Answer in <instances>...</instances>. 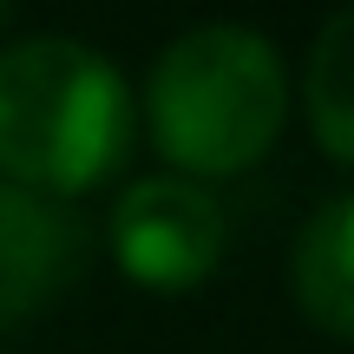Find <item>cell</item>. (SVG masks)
Segmentation results:
<instances>
[{"instance_id": "1", "label": "cell", "mask_w": 354, "mask_h": 354, "mask_svg": "<svg viewBox=\"0 0 354 354\" xmlns=\"http://www.w3.org/2000/svg\"><path fill=\"white\" fill-rule=\"evenodd\" d=\"M138 99L92 39L26 33L0 46V177L33 197H86L131 158Z\"/></svg>"}, {"instance_id": "2", "label": "cell", "mask_w": 354, "mask_h": 354, "mask_svg": "<svg viewBox=\"0 0 354 354\" xmlns=\"http://www.w3.org/2000/svg\"><path fill=\"white\" fill-rule=\"evenodd\" d=\"M289 66L276 39L243 20L184 26L145 79V131L177 177H243L276 151L289 125Z\"/></svg>"}, {"instance_id": "3", "label": "cell", "mask_w": 354, "mask_h": 354, "mask_svg": "<svg viewBox=\"0 0 354 354\" xmlns=\"http://www.w3.org/2000/svg\"><path fill=\"white\" fill-rule=\"evenodd\" d=\"M112 263L151 295H190L223 269L230 223L210 184L177 171L131 177L112 197Z\"/></svg>"}, {"instance_id": "4", "label": "cell", "mask_w": 354, "mask_h": 354, "mask_svg": "<svg viewBox=\"0 0 354 354\" xmlns=\"http://www.w3.org/2000/svg\"><path fill=\"white\" fill-rule=\"evenodd\" d=\"M86 236L73 210L0 177V335L39 322L79 282Z\"/></svg>"}, {"instance_id": "5", "label": "cell", "mask_w": 354, "mask_h": 354, "mask_svg": "<svg viewBox=\"0 0 354 354\" xmlns=\"http://www.w3.org/2000/svg\"><path fill=\"white\" fill-rule=\"evenodd\" d=\"M289 295L328 342H354V190L315 203L289 243Z\"/></svg>"}, {"instance_id": "6", "label": "cell", "mask_w": 354, "mask_h": 354, "mask_svg": "<svg viewBox=\"0 0 354 354\" xmlns=\"http://www.w3.org/2000/svg\"><path fill=\"white\" fill-rule=\"evenodd\" d=\"M302 118H308V138L335 158V165L354 171V0L335 7L328 20L315 26L308 39V59H302Z\"/></svg>"}, {"instance_id": "7", "label": "cell", "mask_w": 354, "mask_h": 354, "mask_svg": "<svg viewBox=\"0 0 354 354\" xmlns=\"http://www.w3.org/2000/svg\"><path fill=\"white\" fill-rule=\"evenodd\" d=\"M7 20H13V0H0V33H7Z\"/></svg>"}]
</instances>
